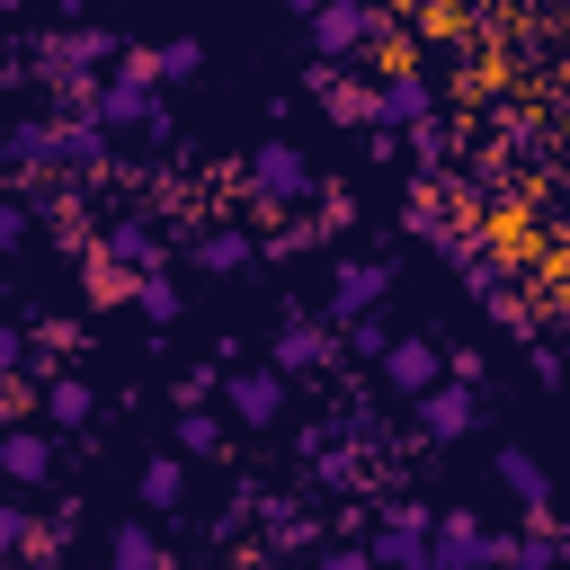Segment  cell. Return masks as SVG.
I'll return each instance as SVG.
<instances>
[{
  "instance_id": "22",
  "label": "cell",
  "mask_w": 570,
  "mask_h": 570,
  "mask_svg": "<svg viewBox=\"0 0 570 570\" xmlns=\"http://www.w3.org/2000/svg\"><path fill=\"white\" fill-rule=\"evenodd\" d=\"M401 142H410V169H419V187H436V178L454 169V125H445V116H428V125H410Z\"/></svg>"
},
{
  "instance_id": "27",
  "label": "cell",
  "mask_w": 570,
  "mask_h": 570,
  "mask_svg": "<svg viewBox=\"0 0 570 570\" xmlns=\"http://www.w3.org/2000/svg\"><path fill=\"white\" fill-rule=\"evenodd\" d=\"M249 517H258V481H240V490H232V508H214V517H205V552L240 543V534H249Z\"/></svg>"
},
{
  "instance_id": "3",
  "label": "cell",
  "mask_w": 570,
  "mask_h": 570,
  "mask_svg": "<svg viewBox=\"0 0 570 570\" xmlns=\"http://www.w3.org/2000/svg\"><path fill=\"white\" fill-rule=\"evenodd\" d=\"M401 232L410 240H428L436 258H454V267H472V258H490V223H463L436 187H410V205H401Z\"/></svg>"
},
{
  "instance_id": "8",
  "label": "cell",
  "mask_w": 570,
  "mask_h": 570,
  "mask_svg": "<svg viewBox=\"0 0 570 570\" xmlns=\"http://www.w3.org/2000/svg\"><path fill=\"white\" fill-rule=\"evenodd\" d=\"M258 534H267V561H285V570H303L330 534H321V517L303 508V499H285V490H258V517H249Z\"/></svg>"
},
{
  "instance_id": "12",
  "label": "cell",
  "mask_w": 570,
  "mask_h": 570,
  "mask_svg": "<svg viewBox=\"0 0 570 570\" xmlns=\"http://www.w3.org/2000/svg\"><path fill=\"white\" fill-rule=\"evenodd\" d=\"M98 258H107V267H125L134 285H142V276H169V240H160V223H151V214H116V223H107V240H98Z\"/></svg>"
},
{
  "instance_id": "15",
  "label": "cell",
  "mask_w": 570,
  "mask_h": 570,
  "mask_svg": "<svg viewBox=\"0 0 570 570\" xmlns=\"http://www.w3.org/2000/svg\"><path fill=\"white\" fill-rule=\"evenodd\" d=\"M303 89L330 107V125H365L374 134V80H347L338 62H303Z\"/></svg>"
},
{
  "instance_id": "33",
  "label": "cell",
  "mask_w": 570,
  "mask_h": 570,
  "mask_svg": "<svg viewBox=\"0 0 570 570\" xmlns=\"http://www.w3.org/2000/svg\"><path fill=\"white\" fill-rule=\"evenodd\" d=\"M27 232H36V205H27L18 187H0V258H9V249H18Z\"/></svg>"
},
{
  "instance_id": "35",
  "label": "cell",
  "mask_w": 570,
  "mask_h": 570,
  "mask_svg": "<svg viewBox=\"0 0 570 570\" xmlns=\"http://www.w3.org/2000/svg\"><path fill=\"white\" fill-rule=\"evenodd\" d=\"M525 374H534L543 392H561V383H570V365H561V347H552V338H525Z\"/></svg>"
},
{
  "instance_id": "25",
  "label": "cell",
  "mask_w": 570,
  "mask_h": 570,
  "mask_svg": "<svg viewBox=\"0 0 570 570\" xmlns=\"http://www.w3.org/2000/svg\"><path fill=\"white\" fill-rule=\"evenodd\" d=\"M178 463H223V419L214 410H178Z\"/></svg>"
},
{
  "instance_id": "16",
  "label": "cell",
  "mask_w": 570,
  "mask_h": 570,
  "mask_svg": "<svg viewBox=\"0 0 570 570\" xmlns=\"http://www.w3.org/2000/svg\"><path fill=\"white\" fill-rule=\"evenodd\" d=\"M490 481H499V490H508V499H517V508H525L534 525L552 517V472H543V454H534V445H499Z\"/></svg>"
},
{
  "instance_id": "5",
  "label": "cell",
  "mask_w": 570,
  "mask_h": 570,
  "mask_svg": "<svg viewBox=\"0 0 570 570\" xmlns=\"http://www.w3.org/2000/svg\"><path fill=\"white\" fill-rule=\"evenodd\" d=\"M499 525L481 517V508H445L436 525H428V570H499Z\"/></svg>"
},
{
  "instance_id": "32",
  "label": "cell",
  "mask_w": 570,
  "mask_h": 570,
  "mask_svg": "<svg viewBox=\"0 0 570 570\" xmlns=\"http://www.w3.org/2000/svg\"><path fill=\"white\" fill-rule=\"evenodd\" d=\"M205 401H223V365H205V356H196V365L178 374V410H205Z\"/></svg>"
},
{
  "instance_id": "34",
  "label": "cell",
  "mask_w": 570,
  "mask_h": 570,
  "mask_svg": "<svg viewBox=\"0 0 570 570\" xmlns=\"http://www.w3.org/2000/svg\"><path fill=\"white\" fill-rule=\"evenodd\" d=\"M89 303H134V276H125V267H107L98 249H89Z\"/></svg>"
},
{
  "instance_id": "10",
  "label": "cell",
  "mask_w": 570,
  "mask_h": 570,
  "mask_svg": "<svg viewBox=\"0 0 570 570\" xmlns=\"http://www.w3.org/2000/svg\"><path fill=\"white\" fill-rule=\"evenodd\" d=\"M383 294H392V258H338L330 267V330H347V321H365V312H383Z\"/></svg>"
},
{
  "instance_id": "30",
  "label": "cell",
  "mask_w": 570,
  "mask_h": 570,
  "mask_svg": "<svg viewBox=\"0 0 570 570\" xmlns=\"http://www.w3.org/2000/svg\"><path fill=\"white\" fill-rule=\"evenodd\" d=\"M134 312H142L151 330H169V321L187 312V294H178V276H142V285H134Z\"/></svg>"
},
{
  "instance_id": "7",
  "label": "cell",
  "mask_w": 570,
  "mask_h": 570,
  "mask_svg": "<svg viewBox=\"0 0 570 570\" xmlns=\"http://www.w3.org/2000/svg\"><path fill=\"white\" fill-rule=\"evenodd\" d=\"M428 499H383V517L365 525V552L374 570H428Z\"/></svg>"
},
{
  "instance_id": "26",
  "label": "cell",
  "mask_w": 570,
  "mask_h": 570,
  "mask_svg": "<svg viewBox=\"0 0 570 570\" xmlns=\"http://www.w3.org/2000/svg\"><path fill=\"white\" fill-rule=\"evenodd\" d=\"M196 71H205V45H196V36L151 45V89H178V80H196Z\"/></svg>"
},
{
  "instance_id": "24",
  "label": "cell",
  "mask_w": 570,
  "mask_h": 570,
  "mask_svg": "<svg viewBox=\"0 0 570 570\" xmlns=\"http://www.w3.org/2000/svg\"><path fill=\"white\" fill-rule=\"evenodd\" d=\"M107 570H169V543H160L142 517H125V525L107 534Z\"/></svg>"
},
{
  "instance_id": "37",
  "label": "cell",
  "mask_w": 570,
  "mask_h": 570,
  "mask_svg": "<svg viewBox=\"0 0 570 570\" xmlns=\"http://www.w3.org/2000/svg\"><path fill=\"white\" fill-rule=\"evenodd\" d=\"M303 570H374V552H365V543H321Z\"/></svg>"
},
{
  "instance_id": "19",
  "label": "cell",
  "mask_w": 570,
  "mask_h": 570,
  "mask_svg": "<svg viewBox=\"0 0 570 570\" xmlns=\"http://www.w3.org/2000/svg\"><path fill=\"white\" fill-rule=\"evenodd\" d=\"M187 258H196V267H205V276H240V267H249V258H258V240H249V232H240V223H223V214H214V223H205V232H196V240H187Z\"/></svg>"
},
{
  "instance_id": "38",
  "label": "cell",
  "mask_w": 570,
  "mask_h": 570,
  "mask_svg": "<svg viewBox=\"0 0 570 570\" xmlns=\"http://www.w3.org/2000/svg\"><path fill=\"white\" fill-rule=\"evenodd\" d=\"M0 321H9V267H0Z\"/></svg>"
},
{
  "instance_id": "39",
  "label": "cell",
  "mask_w": 570,
  "mask_h": 570,
  "mask_svg": "<svg viewBox=\"0 0 570 570\" xmlns=\"http://www.w3.org/2000/svg\"><path fill=\"white\" fill-rule=\"evenodd\" d=\"M9 80H18V71H0V107H9Z\"/></svg>"
},
{
  "instance_id": "4",
  "label": "cell",
  "mask_w": 570,
  "mask_h": 570,
  "mask_svg": "<svg viewBox=\"0 0 570 570\" xmlns=\"http://www.w3.org/2000/svg\"><path fill=\"white\" fill-rule=\"evenodd\" d=\"M240 178H249V196H258L267 214H276V205H303V196H321L312 151H303V142H285V134H276V142H258V151L240 160Z\"/></svg>"
},
{
  "instance_id": "14",
  "label": "cell",
  "mask_w": 570,
  "mask_h": 570,
  "mask_svg": "<svg viewBox=\"0 0 570 570\" xmlns=\"http://www.w3.org/2000/svg\"><path fill=\"white\" fill-rule=\"evenodd\" d=\"M428 116H436V80H428V71L401 62V71L374 80V134H410V125H428Z\"/></svg>"
},
{
  "instance_id": "2",
  "label": "cell",
  "mask_w": 570,
  "mask_h": 570,
  "mask_svg": "<svg viewBox=\"0 0 570 570\" xmlns=\"http://www.w3.org/2000/svg\"><path fill=\"white\" fill-rule=\"evenodd\" d=\"M303 27H312V62H338V71H347V53H374V45L401 36V18H383L365 0H312Z\"/></svg>"
},
{
  "instance_id": "9",
  "label": "cell",
  "mask_w": 570,
  "mask_h": 570,
  "mask_svg": "<svg viewBox=\"0 0 570 570\" xmlns=\"http://www.w3.org/2000/svg\"><path fill=\"white\" fill-rule=\"evenodd\" d=\"M285 401H294V383L276 365H232L223 374V419L232 428H285Z\"/></svg>"
},
{
  "instance_id": "28",
  "label": "cell",
  "mask_w": 570,
  "mask_h": 570,
  "mask_svg": "<svg viewBox=\"0 0 570 570\" xmlns=\"http://www.w3.org/2000/svg\"><path fill=\"white\" fill-rule=\"evenodd\" d=\"M392 338H401V330H392L383 312H365V321H347V330H338V356H356V365H383V347H392Z\"/></svg>"
},
{
  "instance_id": "13",
  "label": "cell",
  "mask_w": 570,
  "mask_h": 570,
  "mask_svg": "<svg viewBox=\"0 0 570 570\" xmlns=\"http://www.w3.org/2000/svg\"><path fill=\"white\" fill-rule=\"evenodd\" d=\"M374 374H383V392L428 401V392L445 383V347H436V338H419V330H401V338L383 347V365H374Z\"/></svg>"
},
{
  "instance_id": "20",
  "label": "cell",
  "mask_w": 570,
  "mask_h": 570,
  "mask_svg": "<svg viewBox=\"0 0 570 570\" xmlns=\"http://www.w3.org/2000/svg\"><path fill=\"white\" fill-rule=\"evenodd\" d=\"M53 151H62V169H107L116 160V134L98 116H53Z\"/></svg>"
},
{
  "instance_id": "17",
  "label": "cell",
  "mask_w": 570,
  "mask_h": 570,
  "mask_svg": "<svg viewBox=\"0 0 570 570\" xmlns=\"http://www.w3.org/2000/svg\"><path fill=\"white\" fill-rule=\"evenodd\" d=\"M0 481L9 490H45L53 481V436L45 428H0Z\"/></svg>"
},
{
  "instance_id": "23",
  "label": "cell",
  "mask_w": 570,
  "mask_h": 570,
  "mask_svg": "<svg viewBox=\"0 0 570 570\" xmlns=\"http://www.w3.org/2000/svg\"><path fill=\"white\" fill-rule=\"evenodd\" d=\"M36 410H45V436H53V428H89V419H98V392H89L80 374H53Z\"/></svg>"
},
{
  "instance_id": "18",
  "label": "cell",
  "mask_w": 570,
  "mask_h": 570,
  "mask_svg": "<svg viewBox=\"0 0 570 570\" xmlns=\"http://www.w3.org/2000/svg\"><path fill=\"white\" fill-rule=\"evenodd\" d=\"M570 561V517L552 508L543 525H525V534H508L499 543V570H561Z\"/></svg>"
},
{
  "instance_id": "1",
  "label": "cell",
  "mask_w": 570,
  "mask_h": 570,
  "mask_svg": "<svg viewBox=\"0 0 570 570\" xmlns=\"http://www.w3.org/2000/svg\"><path fill=\"white\" fill-rule=\"evenodd\" d=\"M89 116H98L107 134H151V142H169V134H178V125H169V107H160V89H151V45H125V62L98 80Z\"/></svg>"
},
{
  "instance_id": "6",
  "label": "cell",
  "mask_w": 570,
  "mask_h": 570,
  "mask_svg": "<svg viewBox=\"0 0 570 570\" xmlns=\"http://www.w3.org/2000/svg\"><path fill=\"white\" fill-rule=\"evenodd\" d=\"M267 365H276L285 383H303V374H330V365H338V330L285 303V312H276V338H267Z\"/></svg>"
},
{
  "instance_id": "36",
  "label": "cell",
  "mask_w": 570,
  "mask_h": 570,
  "mask_svg": "<svg viewBox=\"0 0 570 570\" xmlns=\"http://www.w3.org/2000/svg\"><path fill=\"white\" fill-rule=\"evenodd\" d=\"M36 365V347H27V321H0V383H18Z\"/></svg>"
},
{
  "instance_id": "11",
  "label": "cell",
  "mask_w": 570,
  "mask_h": 570,
  "mask_svg": "<svg viewBox=\"0 0 570 570\" xmlns=\"http://www.w3.org/2000/svg\"><path fill=\"white\" fill-rule=\"evenodd\" d=\"M419 410V454H445V445H463L472 428H481V392L472 383H436L428 401H410Z\"/></svg>"
},
{
  "instance_id": "21",
  "label": "cell",
  "mask_w": 570,
  "mask_h": 570,
  "mask_svg": "<svg viewBox=\"0 0 570 570\" xmlns=\"http://www.w3.org/2000/svg\"><path fill=\"white\" fill-rule=\"evenodd\" d=\"M134 499H142V517H178V508H187V463H178V454H151V463L134 472Z\"/></svg>"
},
{
  "instance_id": "29",
  "label": "cell",
  "mask_w": 570,
  "mask_h": 570,
  "mask_svg": "<svg viewBox=\"0 0 570 570\" xmlns=\"http://www.w3.org/2000/svg\"><path fill=\"white\" fill-rule=\"evenodd\" d=\"M490 142H499V151H525V160H534V151H543V125H534L525 107H490Z\"/></svg>"
},
{
  "instance_id": "31",
  "label": "cell",
  "mask_w": 570,
  "mask_h": 570,
  "mask_svg": "<svg viewBox=\"0 0 570 570\" xmlns=\"http://www.w3.org/2000/svg\"><path fill=\"white\" fill-rule=\"evenodd\" d=\"M27 543H36V508L27 499H0V570H18Z\"/></svg>"
}]
</instances>
